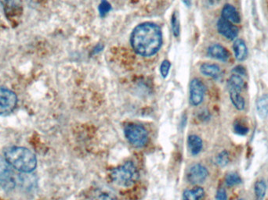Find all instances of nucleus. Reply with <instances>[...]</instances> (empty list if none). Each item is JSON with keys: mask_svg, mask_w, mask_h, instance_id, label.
I'll return each mask as SVG.
<instances>
[{"mask_svg": "<svg viewBox=\"0 0 268 200\" xmlns=\"http://www.w3.org/2000/svg\"><path fill=\"white\" fill-rule=\"evenodd\" d=\"M130 43L134 52L141 57L156 55L162 45V30L151 22L139 24L131 34Z\"/></svg>", "mask_w": 268, "mask_h": 200, "instance_id": "1", "label": "nucleus"}, {"mask_svg": "<svg viewBox=\"0 0 268 200\" xmlns=\"http://www.w3.org/2000/svg\"><path fill=\"white\" fill-rule=\"evenodd\" d=\"M4 155L12 167L21 172H32L37 166L36 156L26 148L10 146L5 150Z\"/></svg>", "mask_w": 268, "mask_h": 200, "instance_id": "2", "label": "nucleus"}, {"mask_svg": "<svg viewBox=\"0 0 268 200\" xmlns=\"http://www.w3.org/2000/svg\"><path fill=\"white\" fill-rule=\"evenodd\" d=\"M111 179L118 186L130 188L139 179V171L132 161H127L111 171Z\"/></svg>", "mask_w": 268, "mask_h": 200, "instance_id": "3", "label": "nucleus"}, {"mask_svg": "<svg viewBox=\"0 0 268 200\" xmlns=\"http://www.w3.org/2000/svg\"><path fill=\"white\" fill-rule=\"evenodd\" d=\"M125 137L133 146L144 147L148 141V133L143 126L136 124H129L125 126Z\"/></svg>", "mask_w": 268, "mask_h": 200, "instance_id": "4", "label": "nucleus"}, {"mask_svg": "<svg viewBox=\"0 0 268 200\" xmlns=\"http://www.w3.org/2000/svg\"><path fill=\"white\" fill-rule=\"evenodd\" d=\"M18 98L14 92L0 87V115L6 116L16 108Z\"/></svg>", "mask_w": 268, "mask_h": 200, "instance_id": "5", "label": "nucleus"}, {"mask_svg": "<svg viewBox=\"0 0 268 200\" xmlns=\"http://www.w3.org/2000/svg\"><path fill=\"white\" fill-rule=\"evenodd\" d=\"M0 186L5 190H11L15 186L14 173L12 166L5 158L0 156Z\"/></svg>", "mask_w": 268, "mask_h": 200, "instance_id": "6", "label": "nucleus"}, {"mask_svg": "<svg viewBox=\"0 0 268 200\" xmlns=\"http://www.w3.org/2000/svg\"><path fill=\"white\" fill-rule=\"evenodd\" d=\"M205 94V85L202 80L194 79L190 83V103L192 106H199L203 102Z\"/></svg>", "mask_w": 268, "mask_h": 200, "instance_id": "7", "label": "nucleus"}, {"mask_svg": "<svg viewBox=\"0 0 268 200\" xmlns=\"http://www.w3.org/2000/svg\"><path fill=\"white\" fill-rule=\"evenodd\" d=\"M209 176V171L203 165L196 163L190 167L187 171V179L191 184H200L203 183Z\"/></svg>", "mask_w": 268, "mask_h": 200, "instance_id": "8", "label": "nucleus"}, {"mask_svg": "<svg viewBox=\"0 0 268 200\" xmlns=\"http://www.w3.org/2000/svg\"><path fill=\"white\" fill-rule=\"evenodd\" d=\"M2 4L8 20L14 21L22 16L23 11L22 0H2Z\"/></svg>", "mask_w": 268, "mask_h": 200, "instance_id": "9", "label": "nucleus"}, {"mask_svg": "<svg viewBox=\"0 0 268 200\" xmlns=\"http://www.w3.org/2000/svg\"><path fill=\"white\" fill-rule=\"evenodd\" d=\"M217 31L221 36L228 40H234L238 37L239 28L231 22L221 18L217 21Z\"/></svg>", "mask_w": 268, "mask_h": 200, "instance_id": "10", "label": "nucleus"}, {"mask_svg": "<svg viewBox=\"0 0 268 200\" xmlns=\"http://www.w3.org/2000/svg\"><path fill=\"white\" fill-rule=\"evenodd\" d=\"M227 90H228L230 100L235 109L240 110V111L244 110L246 107V101H245L244 97L241 94L243 90L240 88L230 85V84H227Z\"/></svg>", "mask_w": 268, "mask_h": 200, "instance_id": "11", "label": "nucleus"}, {"mask_svg": "<svg viewBox=\"0 0 268 200\" xmlns=\"http://www.w3.org/2000/svg\"><path fill=\"white\" fill-rule=\"evenodd\" d=\"M208 55L217 60L226 62L230 58V53L221 44H213L208 48Z\"/></svg>", "mask_w": 268, "mask_h": 200, "instance_id": "12", "label": "nucleus"}, {"mask_svg": "<svg viewBox=\"0 0 268 200\" xmlns=\"http://www.w3.org/2000/svg\"><path fill=\"white\" fill-rule=\"evenodd\" d=\"M221 18L231 22L232 24H240V14L235 6L232 5H224L221 11Z\"/></svg>", "mask_w": 268, "mask_h": 200, "instance_id": "13", "label": "nucleus"}, {"mask_svg": "<svg viewBox=\"0 0 268 200\" xmlns=\"http://www.w3.org/2000/svg\"><path fill=\"white\" fill-rule=\"evenodd\" d=\"M233 50L235 53V59L238 61H244L248 55V48L246 44L243 40H236L233 44Z\"/></svg>", "mask_w": 268, "mask_h": 200, "instance_id": "14", "label": "nucleus"}, {"mask_svg": "<svg viewBox=\"0 0 268 200\" xmlns=\"http://www.w3.org/2000/svg\"><path fill=\"white\" fill-rule=\"evenodd\" d=\"M187 145L191 154L196 156L201 153L202 150L203 141L199 136L196 135H191L187 138Z\"/></svg>", "mask_w": 268, "mask_h": 200, "instance_id": "15", "label": "nucleus"}, {"mask_svg": "<svg viewBox=\"0 0 268 200\" xmlns=\"http://www.w3.org/2000/svg\"><path fill=\"white\" fill-rule=\"evenodd\" d=\"M200 71L202 75L212 79H217L221 74V67L215 63H202L200 67Z\"/></svg>", "mask_w": 268, "mask_h": 200, "instance_id": "16", "label": "nucleus"}, {"mask_svg": "<svg viewBox=\"0 0 268 200\" xmlns=\"http://www.w3.org/2000/svg\"><path fill=\"white\" fill-rule=\"evenodd\" d=\"M256 108L261 119H265L268 116V93L260 96L256 102Z\"/></svg>", "mask_w": 268, "mask_h": 200, "instance_id": "17", "label": "nucleus"}, {"mask_svg": "<svg viewBox=\"0 0 268 200\" xmlns=\"http://www.w3.org/2000/svg\"><path fill=\"white\" fill-rule=\"evenodd\" d=\"M205 196V190L200 186L192 189H187L183 193V200H202Z\"/></svg>", "mask_w": 268, "mask_h": 200, "instance_id": "18", "label": "nucleus"}, {"mask_svg": "<svg viewBox=\"0 0 268 200\" xmlns=\"http://www.w3.org/2000/svg\"><path fill=\"white\" fill-rule=\"evenodd\" d=\"M267 183L264 179H260L255 183L254 193L256 200H264L267 193Z\"/></svg>", "mask_w": 268, "mask_h": 200, "instance_id": "19", "label": "nucleus"}, {"mask_svg": "<svg viewBox=\"0 0 268 200\" xmlns=\"http://www.w3.org/2000/svg\"><path fill=\"white\" fill-rule=\"evenodd\" d=\"M92 200H117V197L112 191L101 188L93 195Z\"/></svg>", "mask_w": 268, "mask_h": 200, "instance_id": "20", "label": "nucleus"}, {"mask_svg": "<svg viewBox=\"0 0 268 200\" xmlns=\"http://www.w3.org/2000/svg\"><path fill=\"white\" fill-rule=\"evenodd\" d=\"M225 183H226V185L228 187L236 186V185H239L243 183V179L241 178L240 175L237 173H229L225 177Z\"/></svg>", "mask_w": 268, "mask_h": 200, "instance_id": "21", "label": "nucleus"}, {"mask_svg": "<svg viewBox=\"0 0 268 200\" xmlns=\"http://www.w3.org/2000/svg\"><path fill=\"white\" fill-rule=\"evenodd\" d=\"M172 32L176 38L179 37L180 33V26H179V14L177 11H174L171 17Z\"/></svg>", "mask_w": 268, "mask_h": 200, "instance_id": "22", "label": "nucleus"}, {"mask_svg": "<svg viewBox=\"0 0 268 200\" xmlns=\"http://www.w3.org/2000/svg\"><path fill=\"white\" fill-rule=\"evenodd\" d=\"M217 165L221 167H227L230 162V155L227 150H223L217 155L216 159Z\"/></svg>", "mask_w": 268, "mask_h": 200, "instance_id": "23", "label": "nucleus"}, {"mask_svg": "<svg viewBox=\"0 0 268 200\" xmlns=\"http://www.w3.org/2000/svg\"><path fill=\"white\" fill-rule=\"evenodd\" d=\"M98 10L100 16L104 18L112 10V5L107 0H102L101 4L99 5Z\"/></svg>", "mask_w": 268, "mask_h": 200, "instance_id": "24", "label": "nucleus"}, {"mask_svg": "<svg viewBox=\"0 0 268 200\" xmlns=\"http://www.w3.org/2000/svg\"><path fill=\"white\" fill-rule=\"evenodd\" d=\"M234 132L240 136H246L249 132V128L240 122H237L234 124Z\"/></svg>", "mask_w": 268, "mask_h": 200, "instance_id": "25", "label": "nucleus"}, {"mask_svg": "<svg viewBox=\"0 0 268 200\" xmlns=\"http://www.w3.org/2000/svg\"><path fill=\"white\" fill-rule=\"evenodd\" d=\"M170 67H171V63L170 61L167 60L162 61V64L160 66V74L162 75L163 79L167 78L169 73H170Z\"/></svg>", "mask_w": 268, "mask_h": 200, "instance_id": "26", "label": "nucleus"}, {"mask_svg": "<svg viewBox=\"0 0 268 200\" xmlns=\"http://www.w3.org/2000/svg\"><path fill=\"white\" fill-rule=\"evenodd\" d=\"M216 200H227V192L223 187H220L217 189Z\"/></svg>", "mask_w": 268, "mask_h": 200, "instance_id": "27", "label": "nucleus"}, {"mask_svg": "<svg viewBox=\"0 0 268 200\" xmlns=\"http://www.w3.org/2000/svg\"><path fill=\"white\" fill-rule=\"evenodd\" d=\"M233 74H236V75H241V76H244L246 75V70L243 66H237L233 70Z\"/></svg>", "mask_w": 268, "mask_h": 200, "instance_id": "28", "label": "nucleus"}, {"mask_svg": "<svg viewBox=\"0 0 268 200\" xmlns=\"http://www.w3.org/2000/svg\"><path fill=\"white\" fill-rule=\"evenodd\" d=\"M103 49H104V46L101 44L97 45L96 47L93 49V54H97V53H100V52L102 51Z\"/></svg>", "mask_w": 268, "mask_h": 200, "instance_id": "29", "label": "nucleus"}, {"mask_svg": "<svg viewBox=\"0 0 268 200\" xmlns=\"http://www.w3.org/2000/svg\"><path fill=\"white\" fill-rule=\"evenodd\" d=\"M182 2H183L187 7H190V6L191 5V0H182Z\"/></svg>", "mask_w": 268, "mask_h": 200, "instance_id": "30", "label": "nucleus"}, {"mask_svg": "<svg viewBox=\"0 0 268 200\" xmlns=\"http://www.w3.org/2000/svg\"><path fill=\"white\" fill-rule=\"evenodd\" d=\"M242 200V199H240V200Z\"/></svg>", "mask_w": 268, "mask_h": 200, "instance_id": "31", "label": "nucleus"}]
</instances>
